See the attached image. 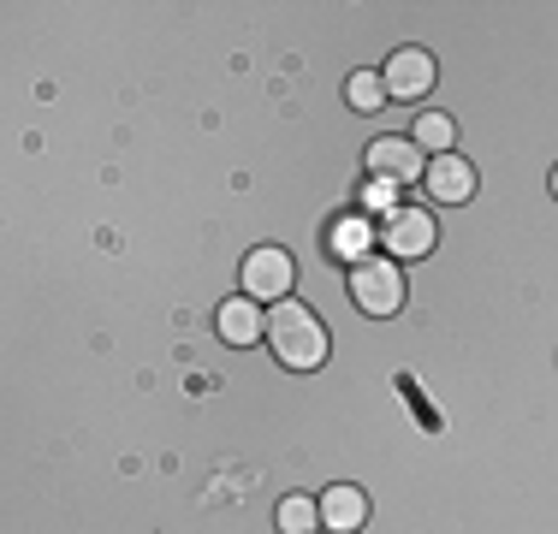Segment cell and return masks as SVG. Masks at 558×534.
<instances>
[{"mask_svg":"<svg viewBox=\"0 0 558 534\" xmlns=\"http://www.w3.org/2000/svg\"><path fill=\"white\" fill-rule=\"evenodd\" d=\"M268 344L291 374H310V368L327 363V327H322V315L298 298H286L268 310Z\"/></svg>","mask_w":558,"mask_h":534,"instance_id":"cell-1","label":"cell"},{"mask_svg":"<svg viewBox=\"0 0 558 534\" xmlns=\"http://www.w3.org/2000/svg\"><path fill=\"white\" fill-rule=\"evenodd\" d=\"M351 303L363 315H375V320H387L404 310V267H398L392 256H368V262H356L351 267Z\"/></svg>","mask_w":558,"mask_h":534,"instance_id":"cell-2","label":"cell"},{"mask_svg":"<svg viewBox=\"0 0 558 534\" xmlns=\"http://www.w3.org/2000/svg\"><path fill=\"white\" fill-rule=\"evenodd\" d=\"M238 286H244V298H256V303H286L291 286H298V262H291L279 244H262V250L244 256V267H238Z\"/></svg>","mask_w":558,"mask_h":534,"instance_id":"cell-3","label":"cell"},{"mask_svg":"<svg viewBox=\"0 0 558 534\" xmlns=\"http://www.w3.org/2000/svg\"><path fill=\"white\" fill-rule=\"evenodd\" d=\"M440 244V226H434L428 208H398L387 226H380V250H392V262H422Z\"/></svg>","mask_w":558,"mask_h":534,"instance_id":"cell-4","label":"cell"},{"mask_svg":"<svg viewBox=\"0 0 558 534\" xmlns=\"http://www.w3.org/2000/svg\"><path fill=\"white\" fill-rule=\"evenodd\" d=\"M422 184H428V203H446V208H463L475 196V167L463 155H428V172H422Z\"/></svg>","mask_w":558,"mask_h":534,"instance_id":"cell-5","label":"cell"},{"mask_svg":"<svg viewBox=\"0 0 558 534\" xmlns=\"http://www.w3.org/2000/svg\"><path fill=\"white\" fill-rule=\"evenodd\" d=\"M380 77H387V96L392 101H422L434 89V53L428 48H398Z\"/></svg>","mask_w":558,"mask_h":534,"instance_id":"cell-6","label":"cell"},{"mask_svg":"<svg viewBox=\"0 0 558 534\" xmlns=\"http://www.w3.org/2000/svg\"><path fill=\"white\" fill-rule=\"evenodd\" d=\"M428 172V160L410 137H375L368 143V179H387V184H410Z\"/></svg>","mask_w":558,"mask_h":534,"instance_id":"cell-7","label":"cell"},{"mask_svg":"<svg viewBox=\"0 0 558 534\" xmlns=\"http://www.w3.org/2000/svg\"><path fill=\"white\" fill-rule=\"evenodd\" d=\"M368 523V493L351 487V481H339V487L322 493V529L327 534H356Z\"/></svg>","mask_w":558,"mask_h":534,"instance_id":"cell-8","label":"cell"},{"mask_svg":"<svg viewBox=\"0 0 558 534\" xmlns=\"http://www.w3.org/2000/svg\"><path fill=\"white\" fill-rule=\"evenodd\" d=\"M215 332L226 344H256V339H268V315H262L256 298H226L215 315Z\"/></svg>","mask_w":558,"mask_h":534,"instance_id":"cell-9","label":"cell"},{"mask_svg":"<svg viewBox=\"0 0 558 534\" xmlns=\"http://www.w3.org/2000/svg\"><path fill=\"white\" fill-rule=\"evenodd\" d=\"M274 523H279V534H322V499L291 493V499H279Z\"/></svg>","mask_w":558,"mask_h":534,"instance_id":"cell-10","label":"cell"},{"mask_svg":"<svg viewBox=\"0 0 558 534\" xmlns=\"http://www.w3.org/2000/svg\"><path fill=\"white\" fill-rule=\"evenodd\" d=\"M344 101H351L356 113H380V107H387V77L380 72H351L344 77Z\"/></svg>","mask_w":558,"mask_h":534,"instance_id":"cell-11","label":"cell"},{"mask_svg":"<svg viewBox=\"0 0 558 534\" xmlns=\"http://www.w3.org/2000/svg\"><path fill=\"white\" fill-rule=\"evenodd\" d=\"M410 143L428 155H451V143H458V131H451L446 113H416V131H410Z\"/></svg>","mask_w":558,"mask_h":534,"instance_id":"cell-12","label":"cell"},{"mask_svg":"<svg viewBox=\"0 0 558 534\" xmlns=\"http://www.w3.org/2000/svg\"><path fill=\"white\" fill-rule=\"evenodd\" d=\"M368 244H375V232H368L363 220H339L333 226V256H344V262H368Z\"/></svg>","mask_w":558,"mask_h":534,"instance_id":"cell-13","label":"cell"},{"mask_svg":"<svg viewBox=\"0 0 558 534\" xmlns=\"http://www.w3.org/2000/svg\"><path fill=\"white\" fill-rule=\"evenodd\" d=\"M363 214H380V220H392V214H398V184L368 179V184H363Z\"/></svg>","mask_w":558,"mask_h":534,"instance_id":"cell-14","label":"cell"},{"mask_svg":"<svg viewBox=\"0 0 558 534\" xmlns=\"http://www.w3.org/2000/svg\"><path fill=\"white\" fill-rule=\"evenodd\" d=\"M547 184H553V196H558V167H553V179H547Z\"/></svg>","mask_w":558,"mask_h":534,"instance_id":"cell-15","label":"cell"}]
</instances>
